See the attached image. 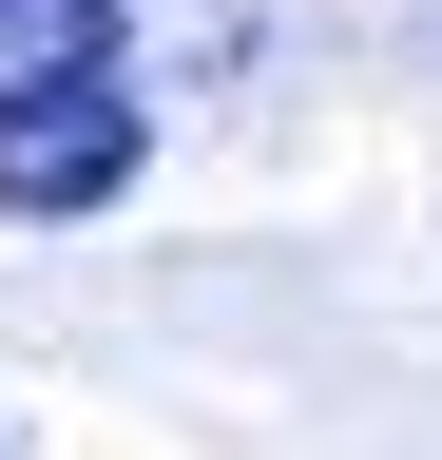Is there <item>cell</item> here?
<instances>
[{
	"label": "cell",
	"instance_id": "obj_1",
	"mask_svg": "<svg viewBox=\"0 0 442 460\" xmlns=\"http://www.w3.org/2000/svg\"><path fill=\"white\" fill-rule=\"evenodd\" d=\"M135 192V20L0 0V230H77Z\"/></svg>",
	"mask_w": 442,
	"mask_h": 460
}]
</instances>
